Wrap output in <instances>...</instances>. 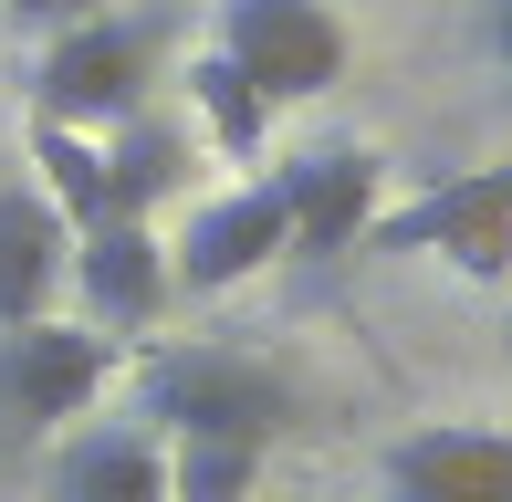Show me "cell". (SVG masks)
<instances>
[{
    "label": "cell",
    "instance_id": "cell-4",
    "mask_svg": "<svg viewBox=\"0 0 512 502\" xmlns=\"http://www.w3.org/2000/svg\"><path fill=\"white\" fill-rule=\"evenodd\" d=\"M105 377H115V335H95V325H53V314L0 325V429L11 440L84 419L105 398Z\"/></svg>",
    "mask_w": 512,
    "mask_h": 502
},
{
    "label": "cell",
    "instance_id": "cell-13",
    "mask_svg": "<svg viewBox=\"0 0 512 502\" xmlns=\"http://www.w3.org/2000/svg\"><path fill=\"white\" fill-rule=\"evenodd\" d=\"M178 168H189V147H178L168 126H147V116L105 126V199H115V220H147L157 199L178 189Z\"/></svg>",
    "mask_w": 512,
    "mask_h": 502
},
{
    "label": "cell",
    "instance_id": "cell-15",
    "mask_svg": "<svg viewBox=\"0 0 512 502\" xmlns=\"http://www.w3.org/2000/svg\"><path fill=\"white\" fill-rule=\"evenodd\" d=\"M272 450L251 440H168V502H251Z\"/></svg>",
    "mask_w": 512,
    "mask_h": 502
},
{
    "label": "cell",
    "instance_id": "cell-14",
    "mask_svg": "<svg viewBox=\"0 0 512 502\" xmlns=\"http://www.w3.org/2000/svg\"><path fill=\"white\" fill-rule=\"evenodd\" d=\"M189 105H199V126H209V147L220 157H262V136H272V105L241 84V63L230 53H189Z\"/></svg>",
    "mask_w": 512,
    "mask_h": 502
},
{
    "label": "cell",
    "instance_id": "cell-1",
    "mask_svg": "<svg viewBox=\"0 0 512 502\" xmlns=\"http://www.w3.org/2000/svg\"><path fill=\"white\" fill-rule=\"evenodd\" d=\"M293 419H304V398L241 346H157L136 367V429L147 440H251V450H272Z\"/></svg>",
    "mask_w": 512,
    "mask_h": 502
},
{
    "label": "cell",
    "instance_id": "cell-2",
    "mask_svg": "<svg viewBox=\"0 0 512 502\" xmlns=\"http://www.w3.org/2000/svg\"><path fill=\"white\" fill-rule=\"evenodd\" d=\"M147 74H157V11H115V0H105V11H84L74 32L42 42L32 116L105 136V126H126L136 105H147Z\"/></svg>",
    "mask_w": 512,
    "mask_h": 502
},
{
    "label": "cell",
    "instance_id": "cell-6",
    "mask_svg": "<svg viewBox=\"0 0 512 502\" xmlns=\"http://www.w3.org/2000/svg\"><path fill=\"white\" fill-rule=\"evenodd\" d=\"M377 502H512V429L429 419L377 450Z\"/></svg>",
    "mask_w": 512,
    "mask_h": 502
},
{
    "label": "cell",
    "instance_id": "cell-17",
    "mask_svg": "<svg viewBox=\"0 0 512 502\" xmlns=\"http://www.w3.org/2000/svg\"><path fill=\"white\" fill-rule=\"evenodd\" d=\"M481 32H492V53L512 63V0H492V21H481Z\"/></svg>",
    "mask_w": 512,
    "mask_h": 502
},
{
    "label": "cell",
    "instance_id": "cell-10",
    "mask_svg": "<svg viewBox=\"0 0 512 502\" xmlns=\"http://www.w3.org/2000/svg\"><path fill=\"white\" fill-rule=\"evenodd\" d=\"M53 502H168V440L136 419H95L53 450Z\"/></svg>",
    "mask_w": 512,
    "mask_h": 502
},
{
    "label": "cell",
    "instance_id": "cell-16",
    "mask_svg": "<svg viewBox=\"0 0 512 502\" xmlns=\"http://www.w3.org/2000/svg\"><path fill=\"white\" fill-rule=\"evenodd\" d=\"M0 11H11L21 32H42V42H53V32H74L84 11H105V0H0Z\"/></svg>",
    "mask_w": 512,
    "mask_h": 502
},
{
    "label": "cell",
    "instance_id": "cell-3",
    "mask_svg": "<svg viewBox=\"0 0 512 502\" xmlns=\"http://www.w3.org/2000/svg\"><path fill=\"white\" fill-rule=\"evenodd\" d=\"M209 53L241 63V84L262 105H314L345 84V21L324 11V0H220V32H209Z\"/></svg>",
    "mask_w": 512,
    "mask_h": 502
},
{
    "label": "cell",
    "instance_id": "cell-5",
    "mask_svg": "<svg viewBox=\"0 0 512 502\" xmlns=\"http://www.w3.org/2000/svg\"><path fill=\"white\" fill-rule=\"evenodd\" d=\"M272 262H283V199H272V178H251V189H220L189 210V231L168 241V293L220 304V293H241Z\"/></svg>",
    "mask_w": 512,
    "mask_h": 502
},
{
    "label": "cell",
    "instance_id": "cell-8",
    "mask_svg": "<svg viewBox=\"0 0 512 502\" xmlns=\"http://www.w3.org/2000/svg\"><path fill=\"white\" fill-rule=\"evenodd\" d=\"M63 283L84 293V325L126 346L136 325L168 314V241H157V220H95V231H74Z\"/></svg>",
    "mask_w": 512,
    "mask_h": 502
},
{
    "label": "cell",
    "instance_id": "cell-11",
    "mask_svg": "<svg viewBox=\"0 0 512 502\" xmlns=\"http://www.w3.org/2000/svg\"><path fill=\"white\" fill-rule=\"evenodd\" d=\"M387 241H450L471 272H502V251H512V168L471 178V189H439V199H418L408 220H387Z\"/></svg>",
    "mask_w": 512,
    "mask_h": 502
},
{
    "label": "cell",
    "instance_id": "cell-12",
    "mask_svg": "<svg viewBox=\"0 0 512 502\" xmlns=\"http://www.w3.org/2000/svg\"><path fill=\"white\" fill-rule=\"evenodd\" d=\"M21 147H32V189L53 199L63 210V231H95V220H115V199H105V136H84V126H42L32 116V136H21Z\"/></svg>",
    "mask_w": 512,
    "mask_h": 502
},
{
    "label": "cell",
    "instance_id": "cell-7",
    "mask_svg": "<svg viewBox=\"0 0 512 502\" xmlns=\"http://www.w3.org/2000/svg\"><path fill=\"white\" fill-rule=\"evenodd\" d=\"M377 189H387V168L366 147H314V157H293V168H272L283 251H293V262H335V251H356L366 231H377Z\"/></svg>",
    "mask_w": 512,
    "mask_h": 502
},
{
    "label": "cell",
    "instance_id": "cell-9",
    "mask_svg": "<svg viewBox=\"0 0 512 502\" xmlns=\"http://www.w3.org/2000/svg\"><path fill=\"white\" fill-rule=\"evenodd\" d=\"M63 210L32 189V178H0V325H32V314H53L63 293Z\"/></svg>",
    "mask_w": 512,
    "mask_h": 502
}]
</instances>
